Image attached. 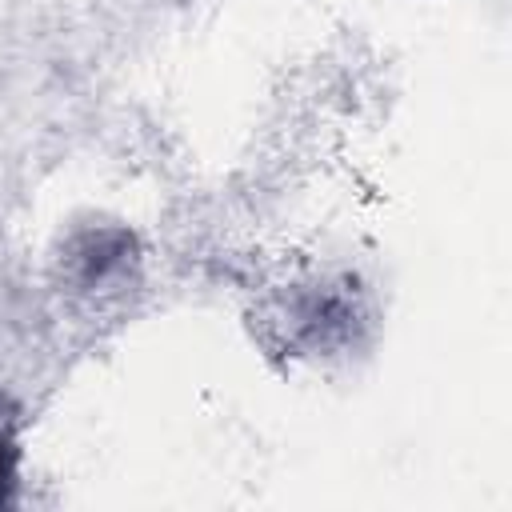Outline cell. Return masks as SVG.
Wrapping results in <instances>:
<instances>
[{
  "label": "cell",
  "instance_id": "cell-1",
  "mask_svg": "<svg viewBox=\"0 0 512 512\" xmlns=\"http://www.w3.org/2000/svg\"><path fill=\"white\" fill-rule=\"evenodd\" d=\"M16 476H20V448L8 424H0V508L16 500Z\"/></svg>",
  "mask_w": 512,
  "mask_h": 512
}]
</instances>
